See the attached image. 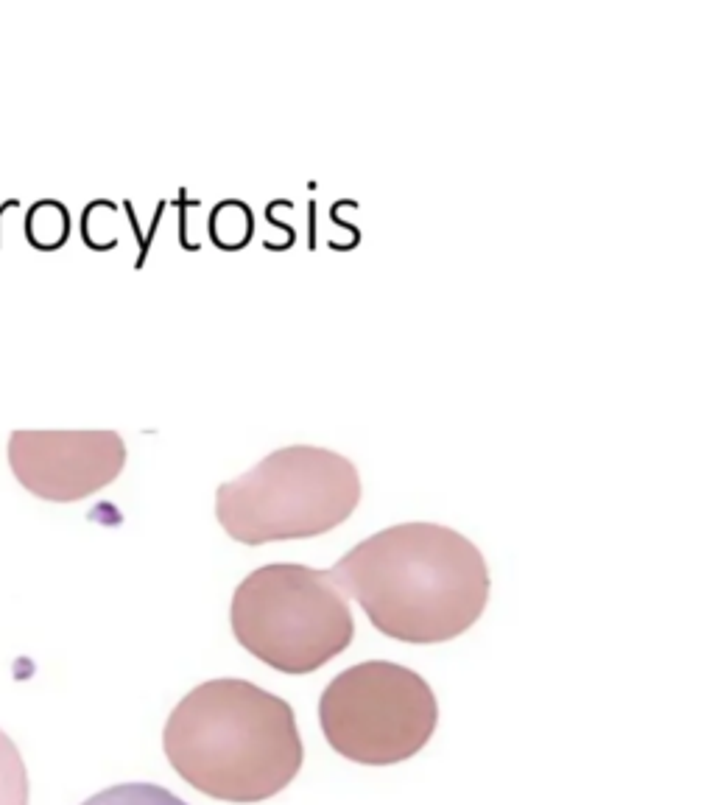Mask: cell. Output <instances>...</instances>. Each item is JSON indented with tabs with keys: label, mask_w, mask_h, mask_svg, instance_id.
Here are the masks:
<instances>
[{
	"label": "cell",
	"mask_w": 715,
	"mask_h": 805,
	"mask_svg": "<svg viewBox=\"0 0 715 805\" xmlns=\"http://www.w3.org/2000/svg\"><path fill=\"white\" fill-rule=\"evenodd\" d=\"M327 574L380 635L403 643L453 641L489 601L484 554L439 523H400L372 534Z\"/></svg>",
	"instance_id": "6da1fadb"
},
{
	"label": "cell",
	"mask_w": 715,
	"mask_h": 805,
	"mask_svg": "<svg viewBox=\"0 0 715 805\" xmlns=\"http://www.w3.org/2000/svg\"><path fill=\"white\" fill-rule=\"evenodd\" d=\"M0 805H28V772L12 738L0 730Z\"/></svg>",
	"instance_id": "52a82bcc"
},
{
	"label": "cell",
	"mask_w": 715,
	"mask_h": 805,
	"mask_svg": "<svg viewBox=\"0 0 715 805\" xmlns=\"http://www.w3.org/2000/svg\"><path fill=\"white\" fill-rule=\"evenodd\" d=\"M9 464L31 495L70 504L121 476L126 445L115 431H17Z\"/></svg>",
	"instance_id": "8992f818"
},
{
	"label": "cell",
	"mask_w": 715,
	"mask_h": 805,
	"mask_svg": "<svg viewBox=\"0 0 715 805\" xmlns=\"http://www.w3.org/2000/svg\"><path fill=\"white\" fill-rule=\"evenodd\" d=\"M210 235L221 249H241L252 235V213L241 202H224L210 216Z\"/></svg>",
	"instance_id": "ba28073f"
},
{
	"label": "cell",
	"mask_w": 715,
	"mask_h": 805,
	"mask_svg": "<svg viewBox=\"0 0 715 805\" xmlns=\"http://www.w3.org/2000/svg\"><path fill=\"white\" fill-rule=\"evenodd\" d=\"M68 224V210L48 199L28 213V238L42 249H56L68 238Z\"/></svg>",
	"instance_id": "30bf717a"
},
{
	"label": "cell",
	"mask_w": 715,
	"mask_h": 805,
	"mask_svg": "<svg viewBox=\"0 0 715 805\" xmlns=\"http://www.w3.org/2000/svg\"><path fill=\"white\" fill-rule=\"evenodd\" d=\"M361 501L358 467L327 448H280L216 492V518L235 543L266 546L333 532Z\"/></svg>",
	"instance_id": "3957f363"
},
{
	"label": "cell",
	"mask_w": 715,
	"mask_h": 805,
	"mask_svg": "<svg viewBox=\"0 0 715 805\" xmlns=\"http://www.w3.org/2000/svg\"><path fill=\"white\" fill-rule=\"evenodd\" d=\"M81 805H188L157 783H121L93 794Z\"/></svg>",
	"instance_id": "9c48e42d"
},
{
	"label": "cell",
	"mask_w": 715,
	"mask_h": 805,
	"mask_svg": "<svg viewBox=\"0 0 715 805\" xmlns=\"http://www.w3.org/2000/svg\"><path fill=\"white\" fill-rule=\"evenodd\" d=\"M162 750L179 778L224 803H263L297 778V713L249 680L196 685L168 716Z\"/></svg>",
	"instance_id": "7a4b0ae2"
},
{
	"label": "cell",
	"mask_w": 715,
	"mask_h": 805,
	"mask_svg": "<svg viewBox=\"0 0 715 805\" xmlns=\"http://www.w3.org/2000/svg\"><path fill=\"white\" fill-rule=\"evenodd\" d=\"M235 641L283 674H313L355 638L347 596L327 571L263 565L243 579L230 610Z\"/></svg>",
	"instance_id": "277c9868"
},
{
	"label": "cell",
	"mask_w": 715,
	"mask_h": 805,
	"mask_svg": "<svg viewBox=\"0 0 715 805\" xmlns=\"http://www.w3.org/2000/svg\"><path fill=\"white\" fill-rule=\"evenodd\" d=\"M439 705L417 671L366 660L344 669L319 699L327 744L347 761L392 766L414 758L431 741Z\"/></svg>",
	"instance_id": "5b68a950"
}]
</instances>
